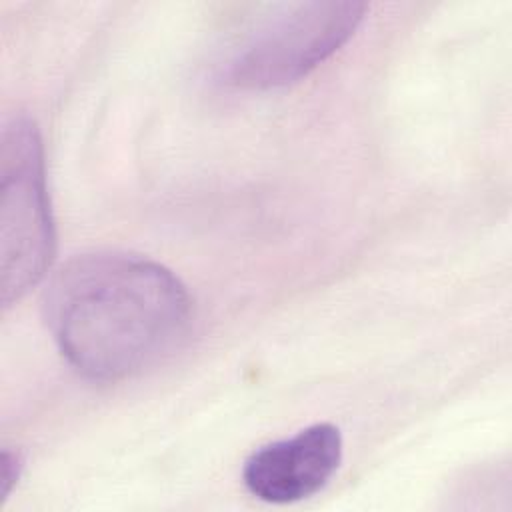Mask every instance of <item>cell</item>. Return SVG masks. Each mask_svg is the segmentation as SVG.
<instances>
[{"label":"cell","mask_w":512,"mask_h":512,"mask_svg":"<svg viewBox=\"0 0 512 512\" xmlns=\"http://www.w3.org/2000/svg\"><path fill=\"white\" fill-rule=\"evenodd\" d=\"M20 470H22V460L16 452H4L2 454V476H0V482H2V498H6L14 486V482L18 480L20 476Z\"/></svg>","instance_id":"cell-5"},{"label":"cell","mask_w":512,"mask_h":512,"mask_svg":"<svg viewBox=\"0 0 512 512\" xmlns=\"http://www.w3.org/2000/svg\"><path fill=\"white\" fill-rule=\"evenodd\" d=\"M46 326L66 362L90 380L114 382L170 356L186 338L192 300L166 266L98 250L70 258L44 290Z\"/></svg>","instance_id":"cell-1"},{"label":"cell","mask_w":512,"mask_h":512,"mask_svg":"<svg viewBox=\"0 0 512 512\" xmlns=\"http://www.w3.org/2000/svg\"><path fill=\"white\" fill-rule=\"evenodd\" d=\"M56 248L40 134L14 118L0 144V288L2 304L20 300L46 272Z\"/></svg>","instance_id":"cell-2"},{"label":"cell","mask_w":512,"mask_h":512,"mask_svg":"<svg viewBox=\"0 0 512 512\" xmlns=\"http://www.w3.org/2000/svg\"><path fill=\"white\" fill-rule=\"evenodd\" d=\"M364 12V2L350 0L282 4L232 50L224 76L252 90L296 82L350 40Z\"/></svg>","instance_id":"cell-3"},{"label":"cell","mask_w":512,"mask_h":512,"mask_svg":"<svg viewBox=\"0 0 512 512\" xmlns=\"http://www.w3.org/2000/svg\"><path fill=\"white\" fill-rule=\"evenodd\" d=\"M342 460V434L334 424L318 422L290 438L254 450L242 478L252 496L270 504L304 500L326 486Z\"/></svg>","instance_id":"cell-4"}]
</instances>
